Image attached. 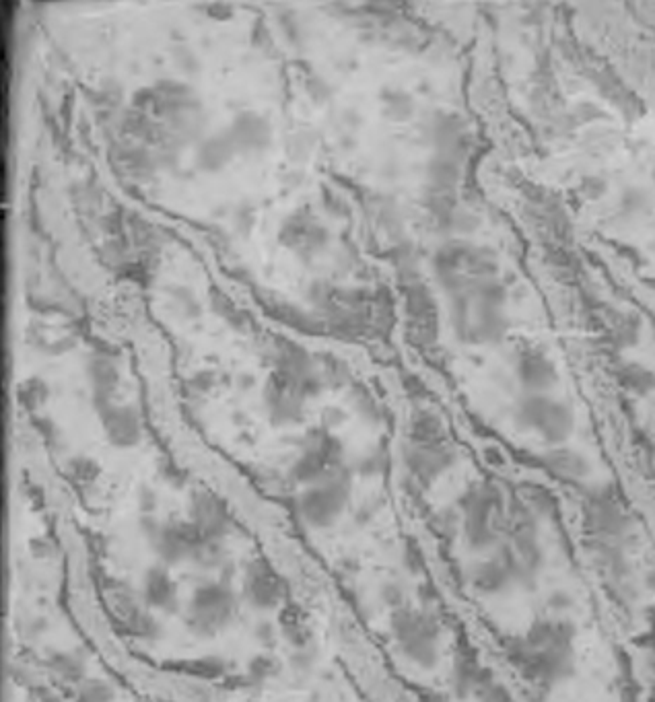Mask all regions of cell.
<instances>
[{
    "instance_id": "obj_1",
    "label": "cell",
    "mask_w": 655,
    "mask_h": 702,
    "mask_svg": "<svg viewBox=\"0 0 655 702\" xmlns=\"http://www.w3.org/2000/svg\"><path fill=\"white\" fill-rule=\"evenodd\" d=\"M573 626L563 620H544L532 626L520 647L524 670L534 680L557 684L573 670Z\"/></svg>"
},
{
    "instance_id": "obj_2",
    "label": "cell",
    "mask_w": 655,
    "mask_h": 702,
    "mask_svg": "<svg viewBox=\"0 0 655 702\" xmlns=\"http://www.w3.org/2000/svg\"><path fill=\"white\" fill-rule=\"evenodd\" d=\"M460 513L462 532L472 550L485 552L501 542L507 530V513L495 486L478 484L468 488L460 499Z\"/></svg>"
},
{
    "instance_id": "obj_3",
    "label": "cell",
    "mask_w": 655,
    "mask_h": 702,
    "mask_svg": "<svg viewBox=\"0 0 655 702\" xmlns=\"http://www.w3.org/2000/svg\"><path fill=\"white\" fill-rule=\"evenodd\" d=\"M392 639L400 655L421 670H433L439 663L441 630L433 616L400 606L390 618Z\"/></svg>"
},
{
    "instance_id": "obj_4",
    "label": "cell",
    "mask_w": 655,
    "mask_h": 702,
    "mask_svg": "<svg viewBox=\"0 0 655 702\" xmlns=\"http://www.w3.org/2000/svg\"><path fill=\"white\" fill-rule=\"evenodd\" d=\"M515 425L538 435L544 443L561 447L575 429L573 408L550 394H524L513 410Z\"/></svg>"
},
{
    "instance_id": "obj_5",
    "label": "cell",
    "mask_w": 655,
    "mask_h": 702,
    "mask_svg": "<svg viewBox=\"0 0 655 702\" xmlns=\"http://www.w3.org/2000/svg\"><path fill=\"white\" fill-rule=\"evenodd\" d=\"M237 614V598L229 583H204L196 587L184 610V622L196 637L211 639L225 630Z\"/></svg>"
},
{
    "instance_id": "obj_6",
    "label": "cell",
    "mask_w": 655,
    "mask_h": 702,
    "mask_svg": "<svg viewBox=\"0 0 655 702\" xmlns=\"http://www.w3.org/2000/svg\"><path fill=\"white\" fill-rule=\"evenodd\" d=\"M351 484L349 470L340 468L332 476L307 486L297 501L301 519L314 530L332 528L351 501Z\"/></svg>"
},
{
    "instance_id": "obj_7",
    "label": "cell",
    "mask_w": 655,
    "mask_h": 702,
    "mask_svg": "<svg viewBox=\"0 0 655 702\" xmlns=\"http://www.w3.org/2000/svg\"><path fill=\"white\" fill-rule=\"evenodd\" d=\"M340 468H344L340 443L330 433L320 431L309 435L301 455L291 468V476L295 482L307 488L332 476Z\"/></svg>"
},
{
    "instance_id": "obj_8",
    "label": "cell",
    "mask_w": 655,
    "mask_h": 702,
    "mask_svg": "<svg viewBox=\"0 0 655 702\" xmlns=\"http://www.w3.org/2000/svg\"><path fill=\"white\" fill-rule=\"evenodd\" d=\"M513 371L517 381L524 385L526 394H550L559 379L553 359L534 344H522L515 348Z\"/></svg>"
},
{
    "instance_id": "obj_9",
    "label": "cell",
    "mask_w": 655,
    "mask_h": 702,
    "mask_svg": "<svg viewBox=\"0 0 655 702\" xmlns=\"http://www.w3.org/2000/svg\"><path fill=\"white\" fill-rule=\"evenodd\" d=\"M241 595H244V600L254 610L270 612L281 606L285 598V585L281 575L274 571L264 558H256L244 573Z\"/></svg>"
},
{
    "instance_id": "obj_10",
    "label": "cell",
    "mask_w": 655,
    "mask_h": 702,
    "mask_svg": "<svg viewBox=\"0 0 655 702\" xmlns=\"http://www.w3.org/2000/svg\"><path fill=\"white\" fill-rule=\"evenodd\" d=\"M200 540L202 534L190 521L159 523V528L149 536L155 554L165 567H174L190 560Z\"/></svg>"
},
{
    "instance_id": "obj_11",
    "label": "cell",
    "mask_w": 655,
    "mask_h": 702,
    "mask_svg": "<svg viewBox=\"0 0 655 702\" xmlns=\"http://www.w3.org/2000/svg\"><path fill=\"white\" fill-rule=\"evenodd\" d=\"M188 521L204 538L213 540H223L231 530V513L225 503L211 493H204V490L192 495L188 505Z\"/></svg>"
},
{
    "instance_id": "obj_12",
    "label": "cell",
    "mask_w": 655,
    "mask_h": 702,
    "mask_svg": "<svg viewBox=\"0 0 655 702\" xmlns=\"http://www.w3.org/2000/svg\"><path fill=\"white\" fill-rule=\"evenodd\" d=\"M470 583L482 595H499L505 593L513 583H520L507 548L501 546L491 558L478 563L470 573Z\"/></svg>"
},
{
    "instance_id": "obj_13",
    "label": "cell",
    "mask_w": 655,
    "mask_h": 702,
    "mask_svg": "<svg viewBox=\"0 0 655 702\" xmlns=\"http://www.w3.org/2000/svg\"><path fill=\"white\" fill-rule=\"evenodd\" d=\"M454 462H456V453L445 443H431V445L410 443L406 451L408 472L425 486L450 470Z\"/></svg>"
},
{
    "instance_id": "obj_14",
    "label": "cell",
    "mask_w": 655,
    "mask_h": 702,
    "mask_svg": "<svg viewBox=\"0 0 655 702\" xmlns=\"http://www.w3.org/2000/svg\"><path fill=\"white\" fill-rule=\"evenodd\" d=\"M143 604L149 610H159L163 614H174L180 608L178 585L165 565L151 567L143 577Z\"/></svg>"
},
{
    "instance_id": "obj_15",
    "label": "cell",
    "mask_w": 655,
    "mask_h": 702,
    "mask_svg": "<svg viewBox=\"0 0 655 702\" xmlns=\"http://www.w3.org/2000/svg\"><path fill=\"white\" fill-rule=\"evenodd\" d=\"M101 425L108 441L118 449L134 447L141 441V420L128 406H110L101 410Z\"/></svg>"
},
{
    "instance_id": "obj_16",
    "label": "cell",
    "mask_w": 655,
    "mask_h": 702,
    "mask_svg": "<svg viewBox=\"0 0 655 702\" xmlns=\"http://www.w3.org/2000/svg\"><path fill=\"white\" fill-rule=\"evenodd\" d=\"M283 235H291V239L285 241L291 250L307 256L318 254L326 243V229L309 217H295L291 225L283 229Z\"/></svg>"
},
{
    "instance_id": "obj_17",
    "label": "cell",
    "mask_w": 655,
    "mask_h": 702,
    "mask_svg": "<svg viewBox=\"0 0 655 702\" xmlns=\"http://www.w3.org/2000/svg\"><path fill=\"white\" fill-rule=\"evenodd\" d=\"M548 468L553 470L557 476L565 480H581L583 476H588L590 464L583 458L581 453L567 449V447H555V451H550L548 455Z\"/></svg>"
},
{
    "instance_id": "obj_18",
    "label": "cell",
    "mask_w": 655,
    "mask_h": 702,
    "mask_svg": "<svg viewBox=\"0 0 655 702\" xmlns=\"http://www.w3.org/2000/svg\"><path fill=\"white\" fill-rule=\"evenodd\" d=\"M122 622L128 628V633L136 639L155 641L161 635L159 620L149 612V608H141V606H136L134 602H130V606L124 608Z\"/></svg>"
},
{
    "instance_id": "obj_19",
    "label": "cell",
    "mask_w": 655,
    "mask_h": 702,
    "mask_svg": "<svg viewBox=\"0 0 655 702\" xmlns=\"http://www.w3.org/2000/svg\"><path fill=\"white\" fill-rule=\"evenodd\" d=\"M485 672H480L476 661L472 657H460L452 670V688L458 698H466L476 694L480 684L485 682Z\"/></svg>"
},
{
    "instance_id": "obj_20",
    "label": "cell",
    "mask_w": 655,
    "mask_h": 702,
    "mask_svg": "<svg viewBox=\"0 0 655 702\" xmlns=\"http://www.w3.org/2000/svg\"><path fill=\"white\" fill-rule=\"evenodd\" d=\"M190 563L198 565L200 569L209 571V569H219L225 563V548H223V540H213V538H204L198 542V546L194 548V554L190 558Z\"/></svg>"
},
{
    "instance_id": "obj_21",
    "label": "cell",
    "mask_w": 655,
    "mask_h": 702,
    "mask_svg": "<svg viewBox=\"0 0 655 702\" xmlns=\"http://www.w3.org/2000/svg\"><path fill=\"white\" fill-rule=\"evenodd\" d=\"M50 670L66 680V682H75V684H81L85 680V668H83V661L71 653H56L52 659H50Z\"/></svg>"
},
{
    "instance_id": "obj_22",
    "label": "cell",
    "mask_w": 655,
    "mask_h": 702,
    "mask_svg": "<svg viewBox=\"0 0 655 702\" xmlns=\"http://www.w3.org/2000/svg\"><path fill=\"white\" fill-rule=\"evenodd\" d=\"M79 702H112L114 688L103 680H83L79 684Z\"/></svg>"
},
{
    "instance_id": "obj_23",
    "label": "cell",
    "mask_w": 655,
    "mask_h": 702,
    "mask_svg": "<svg viewBox=\"0 0 655 702\" xmlns=\"http://www.w3.org/2000/svg\"><path fill=\"white\" fill-rule=\"evenodd\" d=\"M620 377H623V383L631 390L649 392L655 388V375L639 365H629Z\"/></svg>"
},
{
    "instance_id": "obj_24",
    "label": "cell",
    "mask_w": 655,
    "mask_h": 702,
    "mask_svg": "<svg viewBox=\"0 0 655 702\" xmlns=\"http://www.w3.org/2000/svg\"><path fill=\"white\" fill-rule=\"evenodd\" d=\"M474 696L478 698V702H511L509 692L501 684H497L495 680H489V678H485V682L480 684V688L476 690Z\"/></svg>"
},
{
    "instance_id": "obj_25",
    "label": "cell",
    "mask_w": 655,
    "mask_h": 702,
    "mask_svg": "<svg viewBox=\"0 0 655 702\" xmlns=\"http://www.w3.org/2000/svg\"><path fill=\"white\" fill-rule=\"evenodd\" d=\"M274 668H277V665H274V661L268 657V655H258L252 663H250V676L260 684H264V682H268L272 676H274V672H277V670H274Z\"/></svg>"
},
{
    "instance_id": "obj_26",
    "label": "cell",
    "mask_w": 655,
    "mask_h": 702,
    "mask_svg": "<svg viewBox=\"0 0 655 702\" xmlns=\"http://www.w3.org/2000/svg\"><path fill=\"white\" fill-rule=\"evenodd\" d=\"M256 639H258L264 647H270L274 641H277V628H274L270 622H258V626H256Z\"/></svg>"
},
{
    "instance_id": "obj_27",
    "label": "cell",
    "mask_w": 655,
    "mask_h": 702,
    "mask_svg": "<svg viewBox=\"0 0 655 702\" xmlns=\"http://www.w3.org/2000/svg\"><path fill=\"white\" fill-rule=\"evenodd\" d=\"M155 507H157L155 505V495L151 493V490L145 488L143 493H141V511H143V515H151Z\"/></svg>"
},
{
    "instance_id": "obj_28",
    "label": "cell",
    "mask_w": 655,
    "mask_h": 702,
    "mask_svg": "<svg viewBox=\"0 0 655 702\" xmlns=\"http://www.w3.org/2000/svg\"><path fill=\"white\" fill-rule=\"evenodd\" d=\"M423 702H450V698H447V696L441 694V692H429V694L423 698Z\"/></svg>"
}]
</instances>
